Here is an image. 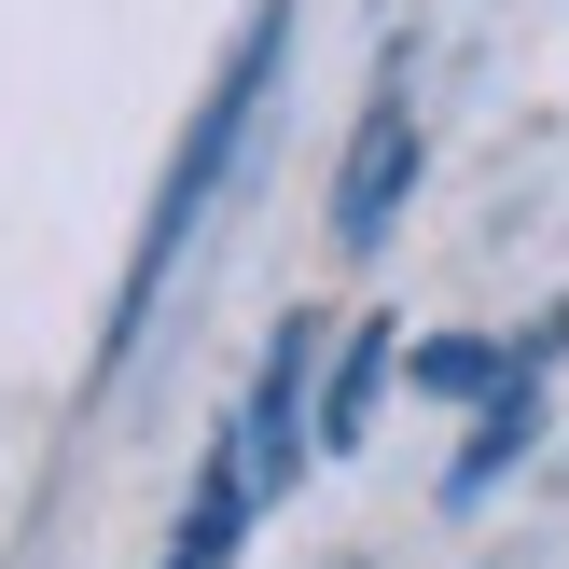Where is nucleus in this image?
<instances>
[{"label":"nucleus","instance_id":"obj_1","mask_svg":"<svg viewBox=\"0 0 569 569\" xmlns=\"http://www.w3.org/2000/svg\"><path fill=\"white\" fill-rule=\"evenodd\" d=\"M278 56H292V0H264V14L237 28V56H222V83H209V98H194V139H181V167H167L153 222H139V264H126V292H111V348H126V333L153 320L167 264H181V250L209 237V209H222V181H237V153H250V111H264Z\"/></svg>","mask_w":569,"mask_h":569},{"label":"nucleus","instance_id":"obj_2","mask_svg":"<svg viewBox=\"0 0 569 569\" xmlns=\"http://www.w3.org/2000/svg\"><path fill=\"white\" fill-rule=\"evenodd\" d=\"M417 98H403V56H389V83L361 98V126H348V167H333V250H389V222H403V194H417Z\"/></svg>","mask_w":569,"mask_h":569},{"label":"nucleus","instance_id":"obj_3","mask_svg":"<svg viewBox=\"0 0 569 569\" xmlns=\"http://www.w3.org/2000/svg\"><path fill=\"white\" fill-rule=\"evenodd\" d=\"M306 403H320V320H278V348H264V376H250V403H237V472H250V500H278L306 472Z\"/></svg>","mask_w":569,"mask_h":569},{"label":"nucleus","instance_id":"obj_4","mask_svg":"<svg viewBox=\"0 0 569 569\" xmlns=\"http://www.w3.org/2000/svg\"><path fill=\"white\" fill-rule=\"evenodd\" d=\"M389 348H403V320H348V348H333V376H320V403H306V459H348L361 431H376V389H389Z\"/></svg>","mask_w":569,"mask_h":569},{"label":"nucleus","instance_id":"obj_5","mask_svg":"<svg viewBox=\"0 0 569 569\" xmlns=\"http://www.w3.org/2000/svg\"><path fill=\"white\" fill-rule=\"evenodd\" d=\"M250 472H237V445H209V472H194V515H181V542H167V569H237V542H250Z\"/></svg>","mask_w":569,"mask_h":569},{"label":"nucleus","instance_id":"obj_6","mask_svg":"<svg viewBox=\"0 0 569 569\" xmlns=\"http://www.w3.org/2000/svg\"><path fill=\"white\" fill-rule=\"evenodd\" d=\"M500 376H515V333H445V348H417V389H445V403H487Z\"/></svg>","mask_w":569,"mask_h":569}]
</instances>
